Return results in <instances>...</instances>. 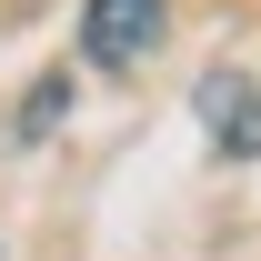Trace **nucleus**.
Returning <instances> with one entry per match:
<instances>
[{"label":"nucleus","mask_w":261,"mask_h":261,"mask_svg":"<svg viewBox=\"0 0 261 261\" xmlns=\"http://www.w3.org/2000/svg\"><path fill=\"white\" fill-rule=\"evenodd\" d=\"M161 20H171V0H91L81 10V50L100 70H141L161 50Z\"/></svg>","instance_id":"f257e3e1"}]
</instances>
